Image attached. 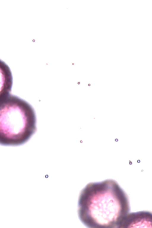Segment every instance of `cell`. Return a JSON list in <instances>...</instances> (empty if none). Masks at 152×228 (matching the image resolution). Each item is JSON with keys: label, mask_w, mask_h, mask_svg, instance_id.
Here are the masks:
<instances>
[{"label": "cell", "mask_w": 152, "mask_h": 228, "mask_svg": "<svg viewBox=\"0 0 152 228\" xmlns=\"http://www.w3.org/2000/svg\"><path fill=\"white\" fill-rule=\"evenodd\" d=\"M11 69L4 61L0 59V101L10 94L13 85Z\"/></svg>", "instance_id": "cell-4"}, {"label": "cell", "mask_w": 152, "mask_h": 228, "mask_svg": "<svg viewBox=\"0 0 152 228\" xmlns=\"http://www.w3.org/2000/svg\"><path fill=\"white\" fill-rule=\"evenodd\" d=\"M36 123L35 110L25 100L10 94L0 101V145L24 144L36 131Z\"/></svg>", "instance_id": "cell-2"}, {"label": "cell", "mask_w": 152, "mask_h": 228, "mask_svg": "<svg viewBox=\"0 0 152 228\" xmlns=\"http://www.w3.org/2000/svg\"><path fill=\"white\" fill-rule=\"evenodd\" d=\"M130 211L128 196L114 180L89 183L80 192L77 214L87 227L118 228Z\"/></svg>", "instance_id": "cell-1"}, {"label": "cell", "mask_w": 152, "mask_h": 228, "mask_svg": "<svg viewBox=\"0 0 152 228\" xmlns=\"http://www.w3.org/2000/svg\"><path fill=\"white\" fill-rule=\"evenodd\" d=\"M152 214L147 210L128 213L118 228H152Z\"/></svg>", "instance_id": "cell-3"}]
</instances>
